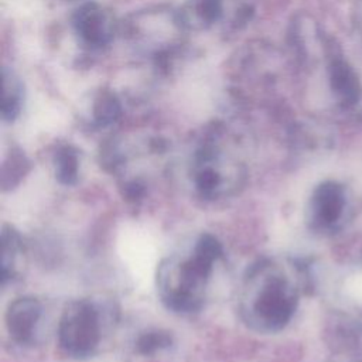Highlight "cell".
I'll use <instances>...</instances> for the list:
<instances>
[{
  "instance_id": "obj_3",
  "label": "cell",
  "mask_w": 362,
  "mask_h": 362,
  "mask_svg": "<svg viewBox=\"0 0 362 362\" xmlns=\"http://www.w3.org/2000/svg\"><path fill=\"white\" fill-rule=\"evenodd\" d=\"M100 307L88 298L69 301L58 322L59 348L71 358L82 359L92 356L103 332V317Z\"/></svg>"
},
{
  "instance_id": "obj_6",
  "label": "cell",
  "mask_w": 362,
  "mask_h": 362,
  "mask_svg": "<svg viewBox=\"0 0 362 362\" xmlns=\"http://www.w3.org/2000/svg\"><path fill=\"white\" fill-rule=\"evenodd\" d=\"M42 315V304L31 296L14 298L4 314V324L8 337L18 345H28L34 341Z\"/></svg>"
},
{
  "instance_id": "obj_14",
  "label": "cell",
  "mask_w": 362,
  "mask_h": 362,
  "mask_svg": "<svg viewBox=\"0 0 362 362\" xmlns=\"http://www.w3.org/2000/svg\"><path fill=\"white\" fill-rule=\"evenodd\" d=\"M173 337L167 331L153 329L141 334L136 341V348L141 355H154L170 348Z\"/></svg>"
},
{
  "instance_id": "obj_13",
  "label": "cell",
  "mask_w": 362,
  "mask_h": 362,
  "mask_svg": "<svg viewBox=\"0 0 362 362\" xmlns=\"http://www.w3.org/2000/svg\"><path fill=\"white\" fill-rule=\"evenodd\" d=\"M30 170V163L21 154L20 151L11 153L8 160L3 165V173H1V187L3 189H11L16 185L20 184L23 177L28 173Z\"/></svg>"
},
{
  "instance_id": "obj_16",
  "label": "cell",
  "mask_w": 362,
  "mask_h": 362,
  "mask_svg": "<svg viewBox=\"0 0 362 362\" xmlns=\"http://www.w3.org/2000/svg\"><path fill=\"white\" fill-rule=\"evenodd\" d=\"M355 17H356V27L362 33V0L356 1V8H355Z\"/></svg>"
},
{
  "instance_id": "obj_2",
  "label": "cell",
  "mask_w": 362,
  "mask_h": 362,
  "mask_svg": "<svg viewBox=\"0 0 362 362\" xmlns=\"http://www.w3.org/2000/svg\"><path fill=\"white\" fill-rule=\"evenodd\" d=\"M291 308V290L279 264L266 259L253 264L239 297L242 320L259 332L277 331L288 321Z\"/></svg>"
},
{
  "instance_id": "obj_8",
  "label": "cell",
  "mask_w": 362,
  "mask_h": 362,
  "mask_svg": "<svg viewBox=\"0 0 362 362\" xmlns=\"http://www.w3.org/2000/svg\"><path fill=\"white\" fill-rule=\"evenodd\" d=\"M184 28H208L223 16L222 0H191L177 14Z\"/></svg>"
},
{
  "instance_id": "obj_9",
  "label": "cell",
  "mask_w": 362,
  "mask_h": 362,
  "mask_svg": "<svg viewBox=\"0 0 362 362\" xmlns=\"http://www.w3.org/2000/svg\"><path fill=\"white\" fill-rule=\"evenodd\" d=\"M24 246L21 236L11 226L3 225L1 228V283L13 280L20 272V263L23 260Z\"/></svg>"
},
{
  "instance_id": "obj_7",
  "label": "cell",
  "mask_w": 362,
  "mask_h": 362,
  "mask_svg": "<svg viewBox=\"0 0 362 362\" xmlns=\"http://www.w3.org/2000/svg\"><path fill=\"white\" fill-rule=\"evenodd\" d=\"M329 88L338 102L348 107L361 98V82L355 69L342 57H332L328 65Z\"/></svg>"
},
{
  "instance_id": "obj_15",
  "label": "cell",
  "mask_w": 362,
  "mask_h": 362,
  "mask_svg": "<svg viewBox=\"0 0 362 362\" xmlns=\"http://www.w3.org/2000/svg\"><path fill=\"white\" fill-rule=\"evenodd\" d=\"M349 291H351L354 298H356L358 301L362 303V273L351 279Z\"/></svg>"
},
{
  "instance_id": "obj_1",
  "label": "cell",
  "mask_w": 362,
  "mask_h": 362,
  "mask_svg": "<svg viewBox=\"0 0 362 362\" xmlns=\"http://www.w3.org/2000/svg\"><path fill=\"white\" fill-rule=\"evenodd\" d=\"M222 255V243L214 235L202 233L187 256L165 257L156 274L163 304L175 313L198 311L204 305L208 283Z\"/></svg>"
},
{
  "instance_id": "obj_10",
  "label": "cell",
  "mask_w": 362,
  "mask_h": 362,
  "mask_svg": "<svg viewBox=\"0 0 362 362\" xmlns=\"http://www.w3.org/2000/svg\"><path fill=\"white\" fill-rule=\"evenodd\" d=\"M3 99H1V117L4 122H14L23 107L24 88L18 75L4 66L3 72Z\"/></svg>"
},
{
  "instance_id": "obj_12",
  "label": "cell",
  "mask_w": 362,
  "mask_h": 362,
  "mask_svg": "<svg viewBox=\"0 0 362 362\" xmlns=\"http://www.w3.org/2000/svg\"><path fill=\"white\" fill-rule=\"evenodd\" d=\"M122 115V106L119 99L110 90H102L95 98L92 106L93 123L99 127H107L119 120Z\"/></svg>"
},
{
  "instance_id": "obj_4",
  "label": "cell",
  "mask_w": 362,
  "mask_h": 362,
  "mask_svg": "<svg viewBox=\"0 0 362 362\" xmlns=\"http://www.w3.org/2000/svg\"><path fill=\"white\" fill-rule=\"evenodd\" d=\"M245 168L225 156L212 143L199 147L192 158L191 181L204 199H219L232 195L245 182Z\"/></svg>"
},
{
  "instance_id": "obj_5",
  "label": "cell",
  "mask_w": 362,
  "mask_h": 362,
  "mask_svg": "<svg viewBox=\"0 0 362 362\" xmlns=\"http://www.w3.org/2000/svg\"><path fill=\"white\" fill-rule=\"evenodd\" d=\"M72 25L79 40L90 48H102L107 45L116 31L112 14L93 1L83 3L75 10Z\"/></svg>"
},
{
  "instance_id": "obj_11",
  "label": "cell",
  "mask_w": 362,
  "mask_h": 362,
  "mask_svg": "<svg viewBox=\"0 0 362 362\" xmlns=\"http://www.w3.org/2000/svg\"><path fill=\"white\" fill-rule=\"evenodd\" d=\"M54 174L59 184L75 185L79 178L81 160L72 146H61L54 153Z\"/></svg>"
}]
</instances>
